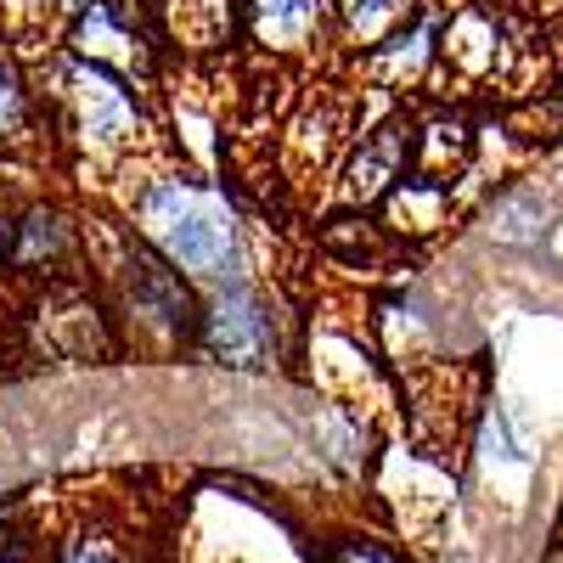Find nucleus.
Masks as SVG:
<instances>
[{
	"instance_id": "obj_5",
	"label": "nucleus",
	"mask_w": 563,
	"mask_h": 563,
	"mask_svg": "<svg viewBox=\"0 0 563 563\" xmlns=\"http://www.w3.org/2000/svg\"><path fill=\"white\" fill-rule=\"evenodd\" d=\"M400 147H406L400 130H384L378 141H372V147L355 158V169H350L355 192H378V186H389L395 180V164H400Z\"/></svg>"
},
{
	"instance_id": "obj_7",
	"label": "nucleus",
	"mask_w": 563,
	"mask_h": 563,
	"mask_svg": "<svg viewBox=\"0 0 563 563\" xmlns=\"http://www.w3.org/2000/svg\"><path fill=\"white\" fill-rule=\"evenodd\" d=\"M63 563H124V558H119L108 541H74Z\"/></svg>"
},
{
	"instance_id": "obj_8",
	"label": "nucleus",
	"mask_w": 563,
	"mask_h": 563,
	"mask_svg": "<svg viewBox=\"0 0 563 563\" xmlns=\"http://www.w3.org/2000/svg\"><path fill=\"white\" fill-rule=\"evenodd\" d=\"M12 113H18V90H12V74L0 68V130L12 124Z\"/></svg>"
},
{
	"instance_id": "obj_6",
	"label": "nucleus",
	"mask_w": 563,
	"mask_h": 563,
	"mask_svg": "<svg viewBox=\"0 0 563 563\" xmlns=\"http://www.w3.org/2000/svg\"><path fill=\"white\" fill-rule=\"evenodd\" d=\"M395 18H406V0H350V23H355L366 40H378Z\"/></svg>"
},
{
	"instance_id": "obj_3",
	"label": "nucleus",
	"mask_w": 563,
	"mask_h": 563,
	"mask_svg": "<svg viewBox=\"0 0 563 563\" xmlns=\"http://www.w3.org/2000/svg\"><path fill=\"white\" fill-rule=\"evenodd\" d=\"M74 90H79V108H85V135L90 141H124L135 130V102L124 97V90L113 79H102L97 68H79L74 74Z\"/></svg>"
},
{
	"instance_id": "obj_9",
	"label": "nucleus",
	"mask_w": 563,
	"mask_h": 563,
	"mask_svg": "<svg viewBox=\"0 0 563 563\" xmlns=\"http://www.w3.org/2000/svg\"><path fill=\"white\" fill-rule=\"evenodd\" d=\"M344 563H395V558H389V552H372V547H350Z\"/></svg>"
},
{
	"instance_id": "obj_1",
	"label": "nucleus",
	"mask_w": 563,
	"mask_h": 563,
	"mask_svg": "<svg viewBox=\"0 0 563 563\" xmlns=\"http://www.w3.org/2000/svg\"><path fill=\"white\" fill-rule=\"evenodd\" d=\"M141 220H147V238L169 254V265L209 282L238 276V225H231V209L214 192H198L186 180H164L141 203Z\"/></svg>"
},
{
	"instance_id": "obj_2",
	"label": "nucleus",
	"mask_w": 563,
	"mask_h": 563,
	"mask_svg": "<svg viewBox=\"0 0 563 563\" xmlns=\"http://www.w3.org/2000/svg\"><path fill=\"white\" fill-rule=\"evenodd\" d=\"M203 344H209V355L225 361V366H265L271 350H276V333H271V316L260 310V299L243 294V288H231V294H220L214 310H209Z\"/></svg>"
},
{
	"instance_id": "obj_4",
	"label": "nucleus",
	"mask_w": 563,
	"mask_h": 563,
	"mask_svg": "<svg viewBox=\"0 0 563 563\" xmlns=\"http://www.w3.org/2000/svg\"><path fill=\"white\" fill-rule=\"evenodd\" d=\"M321 0H254V23L265 40H305Z\"/></svg>"
}]
</instances>
